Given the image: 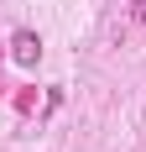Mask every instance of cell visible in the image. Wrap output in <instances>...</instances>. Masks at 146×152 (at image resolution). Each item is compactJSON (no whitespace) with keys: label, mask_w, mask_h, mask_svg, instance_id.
Masks as SVG:
<instances>
[{"label":"cell","mask_w":146,"mask_h":152,"mask_svg":"<svg viewBox=\"0 0 146 152\" xmlns=\"http://www.w3.org/2000/svg\"><path fill=\"white\" fill-rule=\"evenodd\" d=\"M11 63L16 68H37V63H42V37H37L31 26H21L11 37Z\"/></svg>","instance_id":"1"},{"label":"cell","mask_w":146,"mask_h":152,"mask_svg":"<svg viewBox=\"0 0 146 152\" xmlns=\"http://www.w3.org/2000/svg\"><path fill=\"white\" fill-rule=\"evenodd\" d=\"M136 21H146V0H136Z\"/></svg>","instance_id":"2"}]
</instances>
